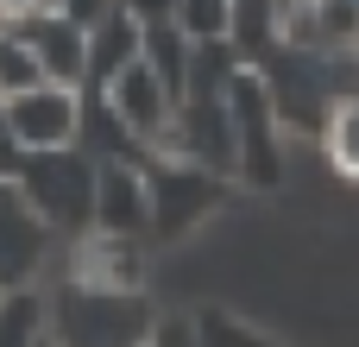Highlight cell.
Listing matches in <instances>:
<instances>
[{
	"instance_id": "obj_6",
	"label": "cell",
	"mask_w": 359,
	"mask_h": 347,
	"mask_svg": "<svg viewBox=\"0 0 359 347\" xmlns=\"http://www.w3.org/2000/svg\"><path fill=\"white\" fill-rule=\"evenodd\" d=\"M6 32H19V38L32 44L44 82H63V89H82V82H88V32L69 25L63 13H32V19H19V25H6Z\"/></svg>"
},
{
	"instance_id": "obj_11",
	"label": "cell",
	"mask_w": 359,
	"mask_h": 347,
	"mask_svg": "<svg viewBox=\"0 0 359 347\" xmlns=\"http://www.w3.org/2000/svg\"><path fill=\"white\" fill-rule=\"evenodd\" d=\"M38 335H44V297L25 284L0 291V347H32Z\"/></svg>"
},
{
	"instance_id": "obj_15",
	"label": "cell",
	"mask_w": 359,
	"mask_h": 347,
	"mask_svg": "<svg viewBox=\"0 0 359 347\" xmlns=\"http://www.w3.org/2000/svg\"><path fill=\"white\" fill-rule=\"evenodd\" d=\"M19 19H32V0H0V25H19Z\"/></svg>"
},
{
	"instance_id": "obj_16",
	"label": "cell",
	"mask_w": 359,
	"mask_h": 347,
	"mask_svg": "<svg viewBox=\"0 0 359 347\" xmlns=\"http://www.w3.org/2000/svg\"><path fill=\"white\" fill-rule=\"evenodd\" d=\"M32 347H57V341H50V335H38V341H32Z\"/></svg>"
},
{
	"instance_id": "obj_8",
	"label": "cell",
	"mask_w": 359,
	"mask_h": 347,
	"mask_svg": "<svg viewBox=\"0 0 359 347\" xmlns=\"http://www.w3.org/2000/svg\"><path fill=\"white\" fill-rule=\"evenodd\" d=\"M82 291H139V278H145V259H139V240H126V234H88L82 240V253H76V272H69Z\"/></svg>"
},
{
	"instance_id": "obj_9",
	"label": "cell",
	"mask_w": 359,
	"mask_h": 347,
	"mask_svg": "<svg viewBox=\"0 0 359 347\" xmlns=\"http://www.w3.org/2000/svg\"><path fill=\"white\" fill-rule=\"evenodd\" d=\"M208 202H215V183L202 177V171H189V158H177L170 164V177H158L151 183V221L158 228H189L196 215H208Z\"/></svg>"
},
{
	"instance_id": "obj_5",
	"label": "cell",
	"mask_w": 359,
	"mask_h": 347,
	"mask_svg": "<svg viewBox=\"0 0 359 347\" xmlns=\"http://www.w3.org/2000/svg\"><path fill=\"white\" fill-rule=\"evenodd\" d=\"M88 228L126 234V240H139V234L151 228V183H145L139 164H126V158H101V164H95V209H88Z\"/></svg>"
},
{
	"instance_id": "obj_4",
	"label": "cell",
	"mask_w": 359,
	"mask_h": 347,
	"mask_svg": "<svg viewBox=\"0 0 359 347\" xmlns=\"http://www.w3.org/2000/svg\"><path fill=\"white\" fill-rule=\"evenodd\" d=\"M0 126L13 139V152H69L82 139V89L38 82V89L0 101Z\"/></svg>"
},
{
	"instance_id": "obj_2",
	"label": "cell",
	"mask_w": 359,
	"mask_h": 347,
	"mask_svg": "<svg viewBox=\"0 0 359 347\" xmlns=\"http://www.w3.org/2000/svg\"><path fill=\"white\" fill-rule=\"evenodd\" d=\"M44 335L57 347H145L151 316L139 291H69L63 310H44Z\"/></svg>"
},
{
	"instance_id": "obj_7",
	"label": "cell",
	"mask_w": 359,
	"mask_h": 347,
	"mask_svg": "<svg viewBox=\"0 0 359 347\" xmlns=\"http://www.w3.org/2000/svg\"><path fill=\"white\" fill-rule=\"evenodd\" d=\"M44 240H50V228L19 202V190L0 177V291H13V284H25L32 272H38V259H44Z\"/></svg>"
},
{
	"instance_id": "obj_14",
	"label": "cell",
	"mask_w": 359,
	"mask_h": 347,
	"mask_svg": "<svg viewBox=\"0 0 359 347\" xmlns=\"http://www.w3.org/2000/svg\"><path fill=\"white\" fill-rule=\"evenodd\" d=\"M57 13H63L69 25H82V32H88L95 19H107V13H114V0H57Z\"/></svg>"
},
{
	"instance_id": "obj_17",
	"label": "cell",
	"mask_w": 359,
	"mask_h": 347,
	"mask_svg": "<svg viewBox=\"0 0 359 347\" xmlns=\"http://www.w3.org/2000/svg\"><path fill=\"white\" fill-rule=\"evenodd\" d=\"M0 32H6V25H0Z\"/></svg>"
},
{
	"instance_id": "obj_1",
	"label": "cell",
	"mask_w": 359,
	"mask_h": 347,
	"mask_svg": "<svg viewBox=\"0 0 359 347\" xmlns=\"http://www.w3.org/2000/svg\"><path fill=\"white\" fill-rule=\"evenodd\" d=\"M19 202L44 221V228H88L95 209V164L82 152H19L13 177Z\"/></svg>"
},
{
	"instance_id": "obj_13",
	"label": "cell",
	"mask_w": 359,
	"mask_h": 347,
	"mask_svg": "<svg viewBox=\"0 0 359 347\" xmlns=\"http://www.w3.org/2000/svg\"><path fill=\"white\" fill-rule=\"evenodd\" d=\"M328 158L347 177H359V95H341L328 107Z\"/></svg>"
},
{
	"instance_id": "obj_12",
	"label": "cell",
	"mask_w": 359,
	"mask_h": 347,
	"mask_svg": "<svg viewBox=\"0 0 359 347\" xmlns=\"http://www.w3.org/2000/svg\"><path fill=\"white\" fill-rule=\"evenodd\" d=\"M38 82H44V70H38L32 44H25L19 32H0V101L25 95V89H38Z\"/></svg>"
},
{
	"instance_id": "obj_10",
	"label": "cell",
	"mask_w": 359,
	"mask_h": 347,
	"mask_svg": "<svg viewBox=\"0 0 359 347\" xmlns=\"http://www.w3.org/2000/svg\"><path fill=\"white\" fill-rule=\"evenodd\" d=\"M139 32H145V25L114 0V13L88 25V76H101V82H107L120 63H133V57H139Z\"/></svg>"
},
{
	"instance_id": "obj_3",
	"label": "cell",
	"mask_w": 359,
	"mask_h": 347,
	"mask_svg": "<svg viewBox=\"0 0 359 347\" xmlns=\"http://www.w3.org/2000/svg\"><path fill=\"white\" fill-rule=\"evenodd\" d=\"M101 89H107L101 101H107V114L120 120V133H126L133 145H151V152L170 158V145H177V101H170V89L158 82V70H151L145 57H133V63H120Z\"/></svg>"
}]
</instances>
